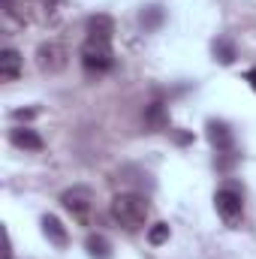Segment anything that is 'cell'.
Returning <instances> with one entry per match:
<instances>
[{"mask_svg":"<svg viewBox=\"0 0 256 259\" xmlns=\"http://www.w3.org/2000/svg\"><path fill=\"white\" fill-rule=\"evenodd\" d=\"M21 75V55L15 49H3L0 52V78L3 81H15Z\"/></svg>","mask_w":256,"mask_h":259,"instance_id":"10","label":"cell"},{"mask_svg":"<svg viewBox=\"0 0 256 259\" xmlns=\"http://www.w3.org/2000/svg\"><path fill=\"white\" fill-rule=\"evenodd\" d=\"M205 136H208V142H211V148L217 151V154H226V151H235V136H232V130L226 121H208L205 124Z\"/></svg>","mask_w":256,"mask_h":259,"instance_id":"6","label":"cell"},{"mask_svg":"<svg viewBox=\"0 0 256 259\" xmlns=\"http://www.w3.org/2000/svg\"><path fill=\"white\" fill-rule=\"evenodd\" d=\"M39 223H42V235H46L55 247H61V250H64L66 244H69V232H66V226L55 217V214H46Z\"/></svg>","mask_w":256,"mask_h":259,"instance_id":"9","label":"cell"},{"mask_svg":"<svg viewBox=\"0 0 256 259\" xmlns=\"http://www.w3.org/2000/svg\"><path fill=\"white\" fill-rule=\"evenodd\" d=\"M109 214L118 226H124L127 232H136L148 220V199L142 193H118L109 202Z\"/></svg>","mask_w":256,"mask_h":259,"instance_id":"1","label":"cell"},{"mask_svg":"<svg viewBox=\"0 0 256 259\" xmlns=\"http://www.w3.org/2000/svg\"><path fill=\"white\" fill-rule=\"evenodd\" d=\"M244 81H247V84L256 91V69H247V72H244Z\"/></svg>","mask_w":256,"mask_h":259,"instance_id":"18","label":"cell"},{"mask_svg":"<svg viewBox=\"0 0 256 259\" xmlns=\"http://www.w3.org/2000/svg\"><path fill=\"white\" fill-rule=\"evenodd\" d=\"M84 250H88L91 259H112V241L100 232H91L84 238Z\"/></svg>","mask_w":256,"mask_h":259,"instance_id":"12","label":"cell"},{"mask_svg":"<svg viewBox=\"0 0 256 259\" xmlns=\"http://www.w3.org/2000/svg\"><path fill=\"white\" fill-rule=\"evenodd\" d=\"M66 64H69V52H66L61 42L49 39V42H42V46L36 49V66H39L42 72H49V75L64 72Z\"/></svg>","mask_w":256,"mask_h":259,"instance_id":"5","label":"cell"},{"mask_svg":"<svg viewBox=\"0 0 256 259\" xmlns=\"http://www.w3.org/2000/svg\"><path fill=\"white\" fill-rule=\"evenodd\" d=\"M42 3H46V6H49V9H55V6H58V3H61V0H42Z\"/></svg>","mask_w":256,"mask_h":259,"instance_id":"19","label":"cell"},{"mask_svg":"<svg viewBox=\"0 0 256 259\" xmlns=\"http://www.w3.org/2000/svg\"><path fill=\"white\" fill-rule=\"evenodd\" d=\"M163 21H166L163 6H148V9H142V15H139V24H142L145 30H157Z\"/></svg>","mask_w":256,"mask_h":259,"instance_id":"15","label":"cell"},{"mask_svg":"<svg viewBox=\"0 0 256 259\" xmlns=\"http://www.w3.org/2000/svg\"><path fill=\"white\" fill-rule=\"evenodd\" d=\"M214 208H217L220 220L235 229L241 223V217H244V193L235 184H226V187H220L214 193Z\"/></svg>","mask_w":256,"mask_h":259,"instance_id":"3","label":"cell"},{"mask_svg":"<svg viewBox=\"0 0 256 259\" xmlns=\"http://www.w3.org/2000/svg\"><path fill=\"white\" fill-rule=\"evenodd\" d=\"M36 115H39L36 109H15V112H12V118H15V121H33Z\"/></svg>","mask_w":256,"mask_h":259,"instance_id":"17","label":"cell"},{"mask_svg":"<svg viewBox=\"0 0 256 259\" xmlns=\"http://www.w3.org/2000/svg\"><path fill=\"white\" fill-rule=\"evenodd\" d=\"M3 9L9 18L21 21V24H30L33 21V3L30 0H3Z\"/></svg>","mask_w":256,"mask_h":259,"instance_id":"13","label":"cell"},{"mask_svg":"<svg viewBox=\"0 0 256 259\" xmlns=\"http://www.w3.org/2000/svg\"><path fill=\"white\" fill-rule=\"evenodd\" d=\"M9 142H12L15 148H21V151H42V148H46L42 136H39L36 130H30V127L9 130Z\"/></svg>","mask_w":256,"mask_h":259,"instance_id":"8","label":"cell"},{"mask_svg":"<svg viewBox=\"0 0 256 259\" xmlns=\"http://www.w3.org/2000/svg\"><path fill=\"white\" fill-rule=\"evenodd\" d=\"M84 33H88V39L112 42V36H115V21H112V15H106V12L91 15V18H88V24H84Z\"/></svg>","mask_w":256,"mask_h":259,"instance_id":"7","label":"cell"},{"mask_svg":"<svg viewBox=\"0 0 256 259\" xmlns=\"http://www.w3.org/2000/svg\"><path fill=\"white\" fill-rule=\"evenodd\" d=\"M211 52H214V61H220L223 66L235 64V58H238V52H235V42H232V39H226V36L214 39V42H211Z\"/></svg>","mask_w":256,"mask_h":259,"instance_id":"14","label":"cell"},{"mask_svg":"<svg viewBox=\"0 0 256 259\" xmlns=\"http://www.w3.org/2000/svg\"><path fill=\"white\" fill-rule=\"evenodd\" d=\"M148 241H151L154 247L166 244V241H169V223H154V226L148 229Z\"/></svg>","mask_w":256,"mask_h":259,"instance_id":"16","label":"cell"},{"mask_svg":"<svg viewBox=\"0 0 256 259\" xmlns=\"http://www.w3.org/2000/svg\"><path fill=\"white\" fill-rule=\"evenodd\" d=\"M61 205L72 214L75 223L91 226V220H94V190H91V187L75 184V187L64 190V193H61Z\"/></svg>","mask_w":256,"mask_h":259,"instance_id":"2","label":"cell"},{"mask_svg":"<svg viewBox=\"0 0 256 259\" xmlns=\"http://www.w3.org/2000/svg\"><path fill=\"white\" fill-rule=\"evenodd\" d=\"M169 109L163 106V103H151L148 109H145V127L154 130V133H160V130H169Z\"/></svg>","mask_w":256,"mask_h":259,"instance_id":"11","label":"cell"},{"mask_svg":"<svg viewBox=\"0 0 256 259\" xmlns=\"http://www.w3.org/2000/svg\"><path fill=\"white\" fill-rule=\"evenodd\" d=\"M81 66L88 72H109L115 66V52H112V42H97V39H84L81 52Z\"/></svg>","mask_w":256,"mask_h":259,"instance_id":"4","label":"cell"}]
</instances>
